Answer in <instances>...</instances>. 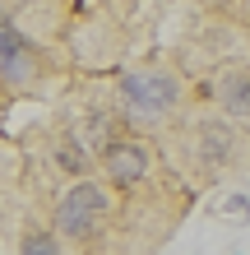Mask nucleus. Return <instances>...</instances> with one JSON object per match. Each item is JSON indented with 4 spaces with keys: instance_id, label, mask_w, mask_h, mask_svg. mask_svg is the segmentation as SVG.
<instances>
[{
    "instance_id": "nucleus-4",
    "label": "nucleus",
    "mask_w": 250,
    "mask_h": 255,
    "mask_svg": "<svg viewBox=\"0 0 250 255\" xmlns=\"http://www.w3.org/2000/svg\"><path fill=\"white\" fill-rule=\"evenodd\" d=\"M28 47H23V37L14 33V23L5 19V9H0V74H5L9 84H23L28 79Z\"/></svg>"
},
{
    "instance_id": "nucleus-5",
    "label": "nucleus",
    "mask_w": 250,
    "mask_h": 255,
    "mask_svg": "<svg viewBox=\"0 0 250 255\" xmlns=\"http://www.w3.org/2000/svg\"><path fill=\"white\" fill-rule=\"evenodd\" d=\"M223 107L232 116H250V79H241V74H232V79H223Z\"/></svg>"
},
{
    "instance_id": "nucleus-6",
    "label": "nucleus",
    "mask_w": 250,
    "mask_h": 255,
    "mask_svg": "<svg viewBox=\"0 0 250 255\" xmlns=\"http://www.w3.org/2000/svg\"><path fill=\"white\" fill-rule=\"evenodd\" d=\"M56 162H61V172L79 176V181L88 176V153H83V148H75V144H61V148H56Z\"/></svg>"
},
{
    "instance_id": "nucleus-1",
    "label": "nucleus",
    "mask_w": 250,
    "mask_h": 255,
    "mask_svg": "<svg viewBox=\"0 0 250 255\" xmlns=\"http://www.w3.org/2000/svg\"><path fill=\"white\" fill-rule=\"evenodd\" d=\"M176 98H181V84L163 70H139V74H125L121 79V102H125L130 121H139V126L163 121L176 107Z\"/></svg>"
},
{
    "instance_id": "nucleus-8",
    "label": "nucleus",
    "mask_w": 250,
    "mask_h": 255,
    "mask_svg": "<svg viewBox=\"0 0 250 255\" xmlns=\"http://www.w3.org/2000/svg\"><path fill=\"white\" fill-rule=\"evenodd\" d=\"M19 255H56V242L51 237H33V242H23Z\"/></svg>"
},
{
    "instance_id": "nucleus-3",
    "label": "nucleus",
    "mask_w": 250,
    "mask_h": 255,
    "mask_svg": "<svg viewBox=\"0 0 250 255\" xmlns=\"http://www.w3.org/2000/svg\"><path fill=\"white\" fill-rule=\"evenodd\" d=\"M102 172H107L116 186H135V181L149 176V148L135 144V139H111L102 148Z\"/></svg>"
},
{
    "instance_id": "nucleus-7",
    "label": "nucleus",
    "mask_w": 250,
    "mask_h": 255,
    "mask_svg": "<svg viewBox=\"0 0 250 255\" xmlns=\"http://www.w3.org/2000/svg\"><path fill=\"white\" fill-rule=\"evenodd\" d=\"M218 214H232V218H237V223H250V200H246V195H227V200H223V209H218Z\"/></svg>"
},
{
    "instance_id": "nucleus-2",
    "label": "nucleus",
    "mask_w": 250,
    "mask_h": 255,
    "mask_svg": "<svg viewBox=\"0 0 250 255\" xmlns=\"http://www.w3.org/2000/svg\"><path fill=\"white\" fill-rule=\"evenodd\" d=\"M107 214V195H102L93 181H79V186H70L65 190V200H61V209H56V228H61L65 237H88L97 228V218Z\"/></svg>"
}]
</instances>
